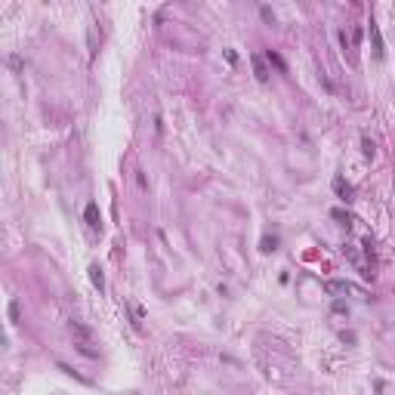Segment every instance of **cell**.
Segmentation results:
<instances>
[{"instance_id":"6da1fadb","label":"cell","mask_w":395,"mask_h":395,"mask_svg":"<svg viewBox=\"0 0 395 395\" xmlns=\"http://www.w3.org/2000/svg\"><path fill=\"white\" fill-rule=\"evenodd\" d=\"M367 34H370V43H374V56H377V59H383V56H386V43H383V34H380V28H377L374 19L367 22Z\"/></svg>"},{"instance_id":"7a4b0ae2","label":"cell","mask_w":395,"mask_h":395,"mask_svg":"<svg viewBox=\"0 0 395 395\" xmlns=\"http://www.w3.org/2000/svg\"><path fill=\"white\" fill-rule=\"evenodd\" d=\"M247 59H250V65H253V74H257V80H260V84H265V80H269V74H272V71H269V62H265L260 53H250Z\"/></svg>"},{"instance_id":"3957f363","label":"cell","mask_w":395,"mask_h":395,"mask_svg":"<svg viewBox=\"0 0 395 395\" xmlns=\"http://www.w3.org/2000/svg\"><path fill=\"white\" fill-rule=\"evenodd\" d=\"M84 219H87V226H90L93 231L102 229V216H99V204H96V201H90V204L84 207Z\"/></svg>"},{"instance_id":"277c9868","label":"cell","mask_w":395,"mask_h":395,"mask_svg":"<svg viewBox=\"0 0 395 395\" xmlns=\"http://www.w3.org/2000/svg\"><path fill=\"white\" fill-rule=\"evenodd\" d=\"M333 192H336V198H340V201H346V204H349L352 198H355V192H352V185L346 182L343 176H333Z\"/></svg>"},{"instance_id":"5b68a950","label":"cell","mask_w":395,"mask_h":395,"mask_svg":"<svg viewBox=\"0 0 395 395\" xmlns=\"http://www.w3.org/2000/svg\"><path fill=\"white\" fill-rule=\"evenodd\" d=\"M68 328H71V333L77 336V343H93V330H90V328H84L80 321H71Z\"/></svg>"},{"instance_id":"8992f818","label":"cell","mask_w":395,"mask_h":395,"mask_svg":"<svg viewBox=\"0 0 395 395\" xmlns=\"http://www.w3.org/2000/svg\"><path fill=\"white\" fill-rule=\"evenodd\" d=\"M87 272H90V281H93V287H96L99 294H102V290H105V275H102V269H99L96 263H93V265H90Z\"/></svg>"},{"instance_id":"52a82bcc","label":"cell","mask_w":395,"mask_h":395,"mask_svg":"<svg viewBox=\"0 0 395 395\" xmlns=\"http://www.w3.org/2000/svg\"><path fill=\"white\" fill-rule=\"evenodd\" d=\"M99 34H96V25H90V31H87V46H90V59L96 56V50H99Z\"/></svg>"},{"instance_id":"ba28073f","label":"cell","mask_w":395,"mask_h":395,"mask_svg":"<svg viewBox=\"0 0 395 395\" xmlns=\"http://www.w3.org/2000/svg\"><path fill=\"white\" fill-rule=\"evenodd\" d=\"M265 62H269V65H275L278 71H287V62H284V59H281V56H278V53H272V50L265 53Z\"/></svg>"},{"instance_id":"9c48e42d","label":"cell","mask_w":395,"mask_h":395,"mask_svg":"<svg viewBox=\"0 0 395 395\" xmlns=\"http://www.w3.org/2000/svg\"><path fill=\"white\" fill-rule=\"evenodd\" d=\"M260 250H263V253H272V250H278V238H275V235H265V238L260 241Z\"/></svg>"},{"instance_id":"30bf717a","label":"cell","mask_w":395,"mask_h":395,"mask_svg":"<svg viewBox=\"0 0 395 395\" xmlns=\"http://www.w3.org/2000/svg\"><path fill=\"white\" fill-rule=\"evenodd\" d=\"M324 287H328V294H349V284L346 281H328Z\"/></svg>"},{"instance_id":"8fae6325","label":"cell","mask_w":395,"mask_h":395,"mask_svg":"<svg viewBox=\"0 0 395 395\" xmlns=\"http://www.w3.org/2000/svg\"><path fill=\"white\" fill-rule=\"evenodd\" d=\"M6 315H9V324H19V299H9Z\"/></svg>"},{"instance_id":"7c38bea8","label":"cell","mask_w":395,"mask_h":395,"mask_svg":"<svg viewBox=\"0 0 395 395\" xmlns=\"http://www.w3.org/2000/svg\"><path fill=\"white\" fill-rule=\"evenodd\" d=\"M330 216L336 219V223H343V226H349V223H352V216H349V213H346V210H343V207H336V210H330Z\"/></svg>"},{"instance_id":"4fadbf2b","label":"cell","mask_w":395,"mask_h":395,"mask_svg":"<svg viewBox=\"0 0 395 395\" xmlns=\"http://www.w3.org/2000/svg\"><path fill=\"white\" fill-rule=\"evenodd\" d=\"M130 315H133V328L139 330V328H142V309H139L136 303H130Z\"/></svg>"},{"instance_id":"5bb4252c","label":"cell","mask_w":395,"mask_h":395,"mask_svg":"<svg viewBox=\"0 0 395 395\" xmlns=\"http://www.w3.org/2000/svg\"><path fill=\"white\" fill-rule=\"evenodd\" d=\"M362 152H364V158H374V155H377V148H374V142H370L367 136L362 139Z\"/></svg>"},{"instance_id":"9a60e30c","label":"cell","mask_w":395,"mask_h":395,"mask_svg":"<svg viewBox=\"0 0 395 395\" xmlns=\"http://www.w3.org/2000/svg\"><path fill=\"white\" fill-rule=\"evenodd\" d=\"M260 16H263L265 22H269V25H275V13H272L269 6H260Z\"/></svg>"},{"instance_id":"2e32d148","label":"cell","mask_w":395,"mask_h":395,"mask_svg":"<svg viewBox=\"0 0 395 395\" xmlns=\"http://www.w3.org/2000/svg\"><path fill=\"white\" fill-rule=\"evenodd\" d=\"M340 43H343V50H352V40L346 37V31H340Z\"/></svg>"}]
</instances>
